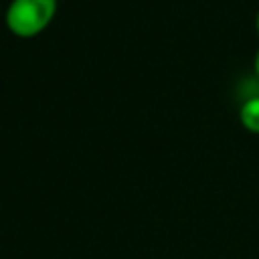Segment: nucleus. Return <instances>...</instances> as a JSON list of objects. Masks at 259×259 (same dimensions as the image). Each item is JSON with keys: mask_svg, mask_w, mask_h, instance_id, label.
Masks as SVG:
<instances>
[{"mask_svg": "<svg viewBox=\"0 0 259 259\" xmlns=\"http://www.w3.org/2000/svg\"><path fill=\"white\" fill-rule=\"evenodd\" d=\"M255 26H257V32H259V12H257V18H255Z\"/></svg>", "mask_w": 259, "mask_h": 259, "instance_id": "nucleus-4", "label": "nucleus"}, {"mask_svg": "<svg viewBox=\"0 0 259 259\" xmlns=\"http://www.w3.org/2000/svg\"><path fill=\"white\" fill-rule=\"evenodd\" d=\"M239 119L247 132L259 134V95H253L243 101L239 109Z\"/></svg>", "mask_w": 259, "mask_h": 259, "instance_id": "nucleus-2", "label": "nucleus"}, {"mask_svg": "<svg viewBox=\"0 0 259 259\" xmlns=\"http://www.w3.org/2000/svg\"><path fill=\"white\" fill-rule=\"evenodd\" d=\"M253 71H255V77L259 79V51H257V55L253 59Z\"/></svg>", "mask_w": 259, "mask_h": 259, "instance_id": "nucleus-3", "label": "nucleus"}, {"mask_svg": "<svg viewBox=\"0 0 259 259\" xmlns=\"http://www.w3.org/2000/svg\"><path fill=\"white\" fill-rule=\"evenodd\" d=\"M57 6V0H10L4 12V24L18 38H32L49 28Z\"/></svg>", "mask_w": 259, "mask_h": 259, "instance_id": "nucleus-1", "label": "nucleus"}]
</instances>
